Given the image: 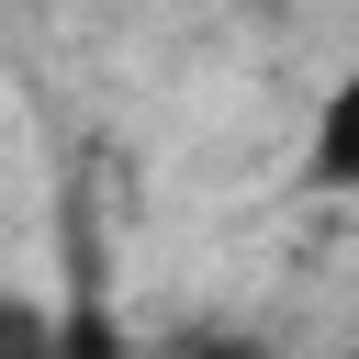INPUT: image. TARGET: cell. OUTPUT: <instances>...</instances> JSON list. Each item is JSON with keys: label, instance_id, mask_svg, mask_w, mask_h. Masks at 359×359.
<instances>
[{"label": "cell", "instance_id": "cell-1", "mask_svg": "<svg viewBox=\"0 0 359 359\" xmlns=\"http://www.w3.org/2000/svg\"><path fill=\"white\" fill-rule=\"evenodd\" d=\"M56 325H67V359H123V314H112L101 236H90V213H79V202H67V303H56Z\"/></svg>", "mask_w": 359, "mask_h": 359}, {"label": "cell", "instance_id": "cell-2", "mask_svg": "<svg viewBox=\"0 0 359 359\" xmlns=\"http://www.w3.org/2000/svg\"><path fill=\"white\" fill-rule=\"evenodd\" d=\"M303 180H314V191H337V202H359V56H348V67H337V90L314 101Z\"/></svg>", "mask_w": 359, "mask_h": 359}, {"label": "cell", "instance_id": "cell-3", "mask_svg": "<svg viewBox=\"0 0 359 359\" xmlns=\"http://www.w3.org/2000/svg\"><path fill=\"white\" fill-rule=\"evenodd\" d=\"M0 359H67V325L45 292H11L0 280Z\"/></svg>", "mask_w": 359, "mask_h": 359}, {"label": "cell", "instance_id": "cell-4", "mask_svg": "<svg viewBox=\"0 0 359 359\" xmlns=\"http://www.w3.org/2000/svg\"><path fill=\"white\" fill-rule=\"evenodd\" d=\"M180 359H280V348L247 337V325H202V337H180Z\"/></svg>", "mask_w": 359, "mask_h": 359}]
</instances>
